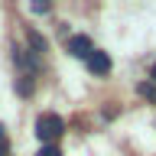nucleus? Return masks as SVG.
I'll return each mask as SVG.
<instances>
[{"mask_svg":"<svg viewBox=\"0 0 156 156\" xmlns=\"http://www.w3.org/2000/svg\"><path fill=\"white\" fill-rule=\"evenodd\" d=\"M85 62H88V72H91V75H107V72H111V55H107V52H98L94 49Z\"/></svg>","mask_w":156,"mask_h":156,"instance_id":"3","label":"nucleus"},{"mask_svg":"<svg viewBox=\"0 0 156 156\" xmlns=\"http://www.w3.org/2000/svg\"><path fill=\"white\" fill-rule=\"evenodd\" d=\"M65 49H68V55H75V58H88L91 52H94V46H91L88 36H72L65 42Z\"/></svg>","mask_w":156,"mask_h":156,"instance_id":"2","label":"nucleus"},{"mask_svg":"<svg viewBox=\"0 0 156 156\" xmlns=\"http://www.w3.org/2000/svg\"><path fill=\"white\" fill-rule=\"evenodd\" d=\"M65 133V120L58 114H52V111H46V114L36 117V136L42 140L46 146H55V140Z\"/></svg>","mask_w":156,"mask_h":156,"instance_id":"1","label":"nucleus"},{"mask_svg":"<svg viewBox=\"0 0 156 156\" xmlns=\"http://www.w3.org/2000/svg\"><path fill=\"white\" fill-rule=\"evenodd\" d=\"M0 156H7V146H0Z\"/></svg>","mask_w":156,"mask_h":156,"instance_id":"11","label":"nucleus"},{"mask_svg":"<svg viewBox=\"0 0 156 156\" xmlns=\"http://www.w3.org/2000/svg\"><path fill=\"white\" fill-rule=\"evenodd\" d=\"M26 39H29V46H33V49H36V52H46V39H42V36H39V33H36V29H29V33H26Z\"/></svg>","mask_w":156,"mask_h":156,"instance_id":"5","label":"nucleus"},{"mask_svg":"<svg viewBox=\"0 0 156 156\" xmlns=\"http://www.w3.org/2000/svg\"><path fill=\"white\" fill-rule=\"evenodd\" d=\"M0 146H7V130H3V124H0Z\"/></svg>","mask_w":156,"mask_h":156,"instance_id":"9","label":"nucleus"},{"mask_svg":"<svg viewBox=\"0 0 156 156\" xmlns=\"http://www.w3.org/2000/svg\"><path fill=\"white\" fill-rule=\"evenodd\" d=\"M140 94L143 98H156V91H153V85H140Z\"/></svg>","mask_w":156,"mask_h":156,"instance_id":"8","label":"nucleus"},{"mask_svg":"<svg viewBox=\"0 0 156 156\" xmlns=\"http://www.w3.org/2000/svg\"><path fill=\"white\" fill-rule=\"evenodd\" d=\"M16 94H23V98L33 94V81H29V75H23V78L16 81Z\"/></svg>","mask_w":156,"mask_h":156,"instance_id":"6","label":"nucleus"},{"mask_svg":"<svg viewBox=\"0 0 156 156\" xmlns=\"http://www.w3.org/2000/svg\"><path fill=\"white\" fill-rule=\"evenodd\" d=\"M150 78H153V81H156V65H153V68H150Z\"/></svg>","mask_w":156,"mask_h":156,"instance_id":"10","label":"nucleus"},{"mask_svg":"<svg viewBox=\"0 0 156 156\" xmlns=\"http://www.w3.org/2000/svg\"><path fill=\"white\" fill-rule=\"evenodd\" d=\"M16 65H20V68H29V72H36L39 62H36V55H26L23 49H16Z\"/></svg>","mask_w":156,"mask_h":156,"instance_id":"4","label":"nucleus"},{"mask_svg":"<svg viewBox=\"0 0 156 156\" xmlns=\"http://www.w3.org/2000/svg\"><path fill=\"white\" fill-rule=\"evenodd\" d=\"M36 156H62V150H58V146H42Z\"/></svg>","mask_w":156,"mask_h":156,"instance_id":"7","label":"nucleus"}]
</instances>
